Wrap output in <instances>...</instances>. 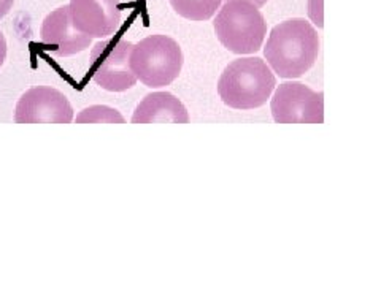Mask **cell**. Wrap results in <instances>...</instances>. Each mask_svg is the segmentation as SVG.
I'll use <instances>...</instances> for the list:
<instances>
[{
  "label": "cell",
  "mask_w": 381,
  "mask_h": 285,
  "mask_svg": "<svg viewBox=\"0 0 381 285\" xmlns=\"http://www.w3.org/2000/svg\"><path fill=\"white\" fill-rule=\"evenodd\" d=\"M175 13L189 21L210 19L221 7L223 0H168Z\"/></svg>",
  "instance_id": "11"
},
{
  "label": "cell",
  "mask_w": 381,
  "mask_h": 285,
  "mask_svg": "<svg viewBox=\"0 0 381 285\" xmlns=\"http://www.w3.org/2000/svg\"><path fill=\"white\" fill-rule=\"evenodd\" d=\"M68 7L75 27L91 38H107L121 26L118 0H70Z\"/></svg>",
  "instance_id": "9"
},
{
  "label": "cell",
  "mask_w": 381,
  "mask_h": 285,
  "mask_svg": "<svg viewBox=\"0 0 381 285\" xmlns=\"http://www.w3.org/2000/svg\"><path fill=\"white\" fill-rule=\"evenodd\" d=\"M226 2H229V0H226ZM247 2H251L253 5H256L257 8H261V7H264L268 0H247Z\"/></svg>",
  "instance_id": "15"
},
{
  "label": "cell",
  "mask_w": 381,
  "mask_h": 285,
  "mask_svg": "<svg viewBox=\"0 0 381 285\" xmlns=\"http://www.w3.org/2000/svg\"><path fill=\"white\" fill-rule=\"evenodd\" d=\"M77 122H108V124H124V117H122L116 109L108 108V106H89L77 116Z\"/></svg>",
  "instance_id": "12"
},
{
  "label": "cell",
  "mask_w": 381,
  "mask_h": 285,
  "mask_svg": "<svg viewBox=\"0 0 381 285\" xmlns=\"http://www.w3.org/2000/svg\"><path fill=\"white\" fill-rule=\"evenodd\" d=\"M276 79L259 57H241L230 62L218 81V94L229 108L254 109L272 95Z\"/></svg>",
  "instance_id": "2"
},
{
  "label": "cell",
  "mask_w": 381,
  "mask_h": 285,
  "mask_svg": "<svg viewBox=\"0 0 381 285\" xmlns=\"http://www.w3.org/2000/svg\"><path fill=\"white\" fill-rule=\"evenodd\" d=\"M40 38L48 51L59 57L75 56L91 46V36L80 32L73 24L68 5L53 10L43 19Z\"/></svg>",
  "instance_id": "8"
},
{
  "label": "cell",
  "mask_w": 381,
  "mask_h": 285,
  "mask_svg": "<svg viewBox=\"0 0 381 285\" xmlns=\"http://www.w3.org/2000/svg\"><path fill=\"white\" fill-rule=\"evenodd\" d=\"M133 45L122 36L99 42L91 51V73L97 86L110 92H122L137 83L130 68Z\"/></svg>",
  "instance_id": "5"
},
{
  "label": "cell",
  "mask_w": 381,
  "mask_h": 285,
  "mask_svg": "<svg viewBox=\"0 0 381 285\" xmlns=\"http://www.w3.org/2000/svg\"><path fill=\"white\" fill-rule=\"evenodd\" d=\"M215 32L226 49L235 54L259 51L267 35V22L256 5L247 0H229L215 19Z\"/></svg>",
  "instance_id": "3"
},
{
  "label": "cell",
  "mask_w": 381,
  "mask_h": 285,
  "mask_svg": "<svg viewBox=\"0 0 381 285\" xmlns=\"http://www.w3.org/2000/svg\"><path fill=\"white\" fill-rule=\"evenodd\" d=\"M319 53V36L302 18L283 21L272 29L264 56L281 78H300L308 71Z\"/></svg>",
  "instance_id": "1"
},
{
  "label": "cell",
  "mask_w": 381,
  "mask_h": 285,
  "mask_svg": "<svg viewBox=\"0 0 381 285\" xmlns=\"http://www.w3.org/2000/svg\"><path fill=\"white\" fill-rule=\"evenodd\" d=\"M151 122H189V114L184 105L170 92L148 94L135 108L132 124H151Z\"/></svg>",
  "instance_id": "10"
},
{
  "label": "cell",
  "mask_w": 381,
  "mask_h": 285,
  "mask_svg": "<svg viewBox=\"0 0 381 285\" xmlns=\"http://www.w3.org/2000/svg\"><path fill=\"white\" fill-rule=\"evenodd\" d=\"M15 120L18 124H70L73 108L62 92L39 86L22 94L16 105Z\"/></svg>",
  "instance_id": "7"
},
{
  "label": "cell",
  "mask_w": 381,
  "mask_h": 285,
  "mask_svg": "<svg viewBox=\"0 0 381 285\" xmlns=\"http://www.w3.org/2000/svg\"><path fill=\"white\" fill-rule=\"evenodd\" d=\"M270 109L278 124H323L324 95L300 83H285L275 91Z\"/></svg>",
  "instance_id": "6"
},
{
  "label": "cell",
  "mask_w": 381,
  "mask_h": 285,
  "mask_svg": "<svg viewBox=\"0 0 381 285\" xmlns=\"http://www.w3.org/2000/svg\"><path fill=\"white\" fill-rule=\"evenodd\" d=\"M5 57H7V40H5V35L2 33V30H0V67L4 65Z\"/></svg>",
  "instance_id": "14"
},
{
  "label": "cell",
  "mask_w": 381,
  "mask_h": 285,
  "mask_svg": "<svg viewBox=\"0 0 381 285\" xmlns=\"http://www.w3.org/2000/svg\"><path fill=\"white\" fill-rule=\"evenodd\" d=\"M183 67L180 45L167 35H151L133 45L130 68L145 86L153 89L174 83Z\"/></svg>",
  "instance_id": "4"
},
{
  "label": "cell",
  "mask_w": 381,
  "mask_h": 285,
  "mask_svg": "<svg viewBox=\"0 0 381 285\" xmlns=\"http://www.w3.org/2000/svg\"><path fill=\"white\" fill-rule=\"evenodd\" d=\"M13 4H15V0H0V19L5 18L10 13L11 8H13Z\"/></svg>",
  "instance_id": "13"
}]
</instances>
